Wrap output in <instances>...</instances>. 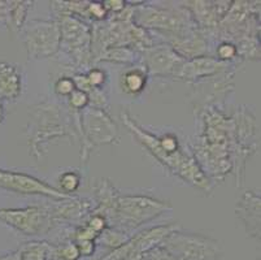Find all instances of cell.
<instances>
[{
  "mask_svg": "<svg viewBox=\"0 0 261 260\" xmlns=\"http://www.w3.org/2000/svg\"><path fill=\"white\" fill-rule=\"evenodd\" d=\"M122 120L125 125L130 129V132L135 134V137L143 143L160 163H163L173 173L179 176L182 180L196 186L198 189L210 192L211 182L204 176L196 157L192 156L190 152L182 150L175 135L165 134L160 138L155 137L147 130L142 129L126 113H122Z\"/></svg>",
  "mask_w": 261,
  "mask_h": 260,
  "instance_id": "obj_1",
  "label": "cell"
},
{
  "mask_svg": "<svg viewBox=\"0 0 261 260\" xmlns=\"http://www.w3.org/2000/svg\"><path fill=\"white\" fill-rule=\"evenodd\" d=\"M96 195L99 207L94 214L101 215L107 221L112 220L121 228H138L172 208L169 203L144 195H120L107 181H101Z\"/></svg>",
  "mask_w": 261,
  "mask_h": 260,
  "instance_id": "obj_2",
  "label": "cell"
},
{
  "mask_svg": "<svg viewBox=\"0 0 261 260\" xmlns=\"http://www.w3.org/2000/svg\"><path fill=\"white\" fill-rule=\"evenodd\" d=\"M160 246L175 260H217L220 256L217 241L178 230L170 233Z\"/></svg>",
  "mask_w": 261,
  "mask_h": 260,
  "instance_id": "obj_3",
  "label": "cell"
},
{
  "mask_svg": "<svg viewBox=\"0 0 261 260\" xmlns=\"http://www.w3.org/2000/svg\"><path fill=\"white\" fill-rule=\"evenodd\" d=\"M29 59H47L59 51L61 44L58 21H32L23 32Z\"/></svg>",
  "mask_w": 261,
  "mask_h": 260,
  "instance_id": "obj_4",
  "label": "cell"
},
{
  "mask_svg": "<svg viewBox=\"0 0 261 260\" xmlns=\"http://www.w3.org/2000/svg\"><path fill=\"white\" fill-rule=\"evenodd\" d=\"M0 221L30 237L47 234L54 223L49 211L38 206L0 209Z\"/></svg>",
  "mask_w": 261,
  "mask_h": 260,
  "instance_id": "obj_5",
  "label": "cell"
},
{
  "mask_svg": "<svg viewBox=\"0 0 261 260\" xmlns=\"http://www.w3.org/2000/svg\"><path fill=\"white\" fill-rule=\"evenodd\" d=\"M81 130L84 133V151L96 145L112 143L117 138V126L100 108H87L81 114Z\"/></svg>",
  "mask_w": 261,
  "mask_h": 260,
  "instance_id": "obj_6",
  "label": "cell"
},
{
  "mask_svg": "<svg viewBox=\"0 0 261 260\" xmlns=\"http://www.w3.org/2000/svg\"><path fill=\"white\" fill-rule=\"evenodd\" d=\"M0 187L9 190V192L18 193V194H40L55 199H69L73 198L60 190L55 189L51 185L40 181L33 176L20 173V172H11L0 169Z\"/></svg>",
  "mask_w": 261,
  "mask_h": 260,
  "instance_id": "obj_7",
  "label": "cell"
},
{
  "mask_svg": "<svg viewBox=\"0 0 261 260\" xmlns=\"http://www.w3.org/2000/svg\"><path fill=\"white\" fill-rule=\"evenodd\" d=\"M61 34V46L70 50L77 59L86 61L89 59V47L91 43V30L73 14H61L59 21Z\"/></svg>",
  "mask_w": 261,
  "mask_h": 260,
  "instance_id": "obj_8",
  "label": "cell"
},
{
  "mask_svg": "<svg viewBox=\"0 0 261 260\" xmlns=\"http://www.w3.org/2000/svg\"><path fill=\"white\" fill-rule=\"evenodd\" d=\"M260 195L246 192L236 207L237 216L246 226L247 235L253 238H260Z\"/></svg>",
  "mask_w": 261,
  "mask_h": 260,
  "instance_id": "obj_9",
  "label": "cell"
},
{
  "mask_svg": "<svg viewBox=\"0 0 261 260\" xmlns=\"http://www.w3.org/2000/svg\"><path fill=\"white\" fill-rule=\"evenodd\" d=\"M147 65L149 70L158 75H165V73L177 75L182 66V59L170 47L167 49L160 47L159 50H152L149 52L147 57Z\"/></svg>",
  "mask_w": 261,
  "mask_h": 260,
  "instance_id": "obj_10",
  "label": "cell"
},
{
  "mask_svg": "<svg viewBox=\"0 0 261 260\" xmlns=\"http://www.w3.org/2000/svg\"><path fill=\"white\" fill-rule=\"evenodd\" d=\"M224 66L225 64L220 60H215L211 57H196L189 63L185 61L181 69L178 70L177 76L194 80V78L204 77V76L215 75L221 70Z\"/></svg>",
  "mask_w": 261,
  "mask_h": 260,
  "instance_id": "obj_11",
  "label": "cell"
},
{
  "mask_svg": "<svg viewBox=\"0 0 261 260\" xmlns=\"http://www.w3.org/2000/svg\"><path fill=\"white\" fill-rule=\"evenodd\" d=\"M20 94V72L15 65L0 61V99H16Z\"/></svg>",
  "mask_w": 261,
  "mask_h": 260,
  "instance_id": "obj_12",
  "label": "cell"
},
{
  "mask_svg": "<svg viewBox=\"0 0 261 260\" xmlns=\"http://www.w3.org/2000/svg\"><path fill=\"white\" fill-rule=\"evenodd\" d=\"M89 208L90 204L87 203L86 200H78L74 199V198H70L66 203L60 204L54 211H49V215H51L52 221L64 220V219L70 220V219L82 218L84 215L89 212Z\"/></svg>",
  "mask_w": 261,
  "mask_h": 260,
  "instance_id": "obj_13",
  "label": "cell"
},
{
  "mask_svg": "<svg viewBox=\"0 0 261 260\" xmlns=\"http://www.w3.org/2000/svg\"><path fill=\"white\" fill-rule=\"evenodd\" d=\"M17 251L20 260H47L51 252V245L46 242H29Z\"/></svg>",
  "mask_w": 261,
  "mask_h": 260,
  "instance_id": "obj_14",
  "label": "cell"
},
{
  "mask_svg": "<svg viewBox=\"0 0 261 260\" xmlns=\"http://www.w3.org/2000/svg\"><path fill=\"white\" fill-rule=\"evenodd\" d=\"M8 4V25L12 30H20L29 9V2H11Z\"/></svg>",
  "mask_w": 261,
  "mask_h": 260,
  "instance_id": "obj_15",
  "label": "cell"
},
{
  "mask_svg": "<svg viewBox=\"0 0 261 260\" xmlns=\"http://www.w3.org/2000/svg\"><path fill=\"white\" fill-rule=\"evenodd\" d=\"M146 86V75L141 69L126 72L122 77V87L127 94H138Z\"/></svg>",
  "mask_w": 261,
  "mask_h": 260,
  "instance_id": "obj_16",
  "label": "cell"
},
{
  "mask_svg": "<svg viewBox=\"0 0 261 260\" xmlns=\"http://www.w3.org/2000/svg\"><path fill=\"white\" fill-rule=\"evenodd\" d=\"M49 256L58 260H78L81 255L74 242H66L60 243L58 246H51Z\"/></svg>",
  "mask_w": 261,
  "mask_h": 260,
  "instance_id": "obj_17",
  "label": "cell"
},
{
  "mask_svg": "<svg viewBox=\"0 0 261 260\" xmlns=\"http://www.w3.org/2000/svg\"><path fill=\"white\" fill-rule=\"evenodd\" d=\"M100 240L104 246L111 247L112 250H115L122 246L123 243H126L130 238L126 237V234L123 232H117L115 229H104L103 235L100 237Z\"/></svg>",
  "mask_w": 261,
  "mask_h": 260,
  "instance_id": "obj_18",
  "label": "cell"
},
{
  "mask_svg": "<svg viewBox=\"0 0 261 260\" xmlns=\"http://www.w3.org/2000/svg\"><path fill=\"white\" fill-rule=\"evenodd\" d=\"M59 182H60L63 193H65L68 195H72V193H74L78 189V186H80L81 177L75 172H65V173H63L60 176Z\"/></svg>",
  "mask_w": 261,
  "mask_h": 260,
  "instance_id": "obj_19",
  "label": "cell"
},
{
  "mask_svg": "<svg viewBox=\"0 0 261 260\" xmlns=\"http://www.w3.org/2000/svg\"><path fill=\"white\" fill-rule=\"evenodd\" d=\"M101 59H104V60L120 61V63H127V61L134 60V52L130 51L129 49L117 47V49L109 50Z\"/></svg>",
  "mask_w": 261,
  "mask_h": 260,
  "instance_id": "obj_20",
  "label": "cell"
},
{
  "mask_svg": "<svg viewBox=\"0 0 261 260\" xmlns=\"http://www.w3.org/2000/svg\"><path fill=\"white\" fill-rule=\"evenodd\" d=\"M216 52H217L218 60L220 61L231 60V59H234L238 55V47L234 46L232 43L224 42L217 47V51Z\"/></svg>",
  "mask_w": 261,
  "mask_h": 260,
  "instance_id": "obj_21",
  "label": "cell"
},
{
  "mask_svg": "<svg viewBox=\"0 0 261 260\" xmlns=\"http://www.w3.org/2000/svg\"><path fill=\"white\" fill-rule=\"evenodd\" d=\"M89 102H90L89 95H87L86 92L81 91V90L75 89L74 91L70 94L69 103H70V106H72V108L78 109V111H82V109L86 108L87 104H89Z\"/></svg>",
  "mask_w": 261,
  "mask_h": 260,
  "instance_id": "obj_22",
  "label": "cell"
},
{
  "mask_svg": "<svg viewBox=\"0 0 261 260\" xmlns=\"http://www.w3.org/2000/svg\"><path fill=\"white\" fill-rule=\"evenodd\" d=\"M87 83L92 89H99L106 81V73L100 69H91L86 76Z\"/></svg>",
  "mask_w": 261,
  "mask_h": 260,
  "instance_id": "obj_23",
  "label": "cell"
},
{
  "mask_svg": "<svg viewBox=\"0 0 261 260\" xmlns=\"http://www.w3.org/2000/svg\"><path fill=\"white\" fill-rule=\"evenodd\" d=\"M74 90L75 86L72 78L63 77L55 83V91L58 92L59 95H70Z\"/></svg>",
  "mask_w": 261,
  "mask_h": 260,
  "instance_id": "obj_24",
  "label": "cell"
},
{
  "mask_svg": "<svg viewBox=\"0 0 261 260\" xmlns=\"http://www.w3.org/2000/svg\"><path fill=\"white\" fill-rule=\"evenodd\" d=\"M86 225L89 226L91 230H94L96 234L100 235V233L107 228V220L104 216H101V215H98V214L92 215L91 214V218H90V220L87 221Z\"/></svg>",
  "mask_w": 261,
  "mask_h": 260,
  "instance_id": "obj_25",
  "label": "cell"
},
{
  "mask_svg": "<svg viewBox=\"0 0 261 260\" xmlns=\"http://www.w3.org/2000/svg\"><path fill=\"white\" fill-rule=\"evenodd\" d=\"M98 237L99 234H96V233H95L94 230H91L87 225L82 226V228H78L74 232V234H73V240H74V242H78V241H87V240L96 241L98 240Z\"/></svg>",
  "mask_w": 261,
  "mask_h": 260,
  "instance_id": "obj_26",
  "label": "cell"
},
{
  "mask_svg": "<svg viewBox=\"0 0 261 260\" xmlns=\"http://www.w3.org/2000/svg\"><path fill=\"white\" fill-rule=\"evenodd\" d=\"M143 260H175L164 247L158 246L148 252Z\"/></svg>",
  "mask_w": 261,
  "mask_h": 260,
  "instance_id": "obj_27",
  "label": "cell"
},
{
  "mask_svg": "<svg viewBox=\"0 0 261 260\" xmlns=\"http://www.w3.org/2000/svg\"><path fill=\"white\" fill-rule=\"evenodd\" d=\"M77 245L78 252H80L81 256H91L95 252V241H78V242H74Z\"/></svg>",
  "mask_w": 261,
  "mask_h": 260,
  "instance_id": "obj_28",
  "label": "cell"
},
{
  "mask_svg": "<svg viewBox=\"0 0 261 260\" xmlns=\"http://www.w3.org/2000/svg\"><path fill=\"white\" fill-rule=\"evenodd\" d=\"M87 14L98 18V20H101V18L107 16V8L101 3H89V6H87Z\"/></svg>",
  "mask_w": 261,
  "mask_h": 260,
  "instance_id": "obj_29",
  "label": "cell"
},
{
  "mask_svg": "<svg viewBox=\"0 0 261 260\" xmlns=\"http://www.w3.org/2000/svg\"><path fill=\"white\" fill-rule=\"evenodd\" d=\"M106 8L107 9H112L113 12H121L125 8V2L122 0H111V2H106Z\"/></svg>",
  "mask_w": 261,
  "mask_h": 260,
  "instance_id": "obj_30",
  "label": "cell"
},
{
  "mask_svg": "<svg viewBox=\"0 0 261 260\" xmlns=\"http://www.w3.org/2000/svg\"><path fill=\"white\" fill-rule=\"evenodd\" d=\"M8 17V4L0 2V21H6Z\"/></svg>",
  "mask_w": 261,
  "mask_h": 260,
  "instance_id": "obj_31",
  "label": "cell"
},
{
  "mask_svg": "<svg viewBox=\"0 0 261 260\" xmlns=\"http://www.w3.org/2000/svg\"><path fill=\"white\" fill-rule=\"evenodd\" d=\"M0 260H20V256H18V251L16 250V251L9 252V254L2 255V256H0Z\"/></svg>",
  "mask_w": 261,
  "mask_h": 260,
  "instance_id": "obj_32",
  "label": "cell"
},
{
  "mask_svg": "<svg viewBox=\"0 0 261 260\" xmlns=\"http://www.w3.org/2000/svg\"><path fill=\"white\" fill-rule=\"evenodd\" d=\"M4 119V108H3V103H2V99H0V123L3 121Z\"/></svg>",
  "mask_w": 261,
  "mask_h": 260,
  "instance_id": "obj_33",
  "label": "cell"
}]
</instances>
